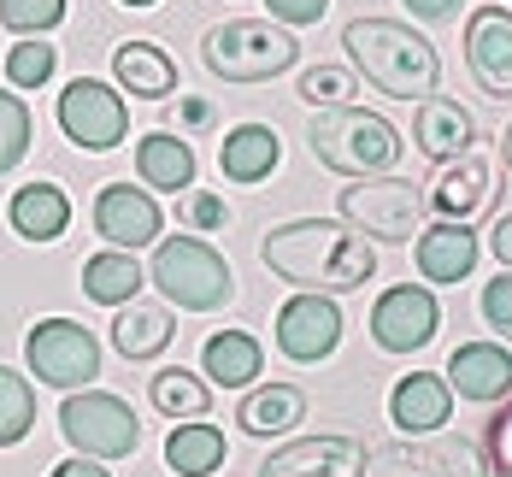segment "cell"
I'll return each mask as SVG.
<instances>
[{"mask_svg": "<svg viewBox=\"0 0 512 477\" xmlns=\"http://www.w3.org/2000/svg\"><path fill=\"white\" fill-rule=\"evenodd\" d=\"M242 430L248 436H289L295 424L307 419V389H295V383H271V389H254L248 401H242Z\"/></svg>", "mask_w": 512, "mask_h": 477, "instance_id": "cell-28", "label": "cell"}, {"mask_svg": "<svg viewBox=\"0 0 512 477\" xmlns=\"http://www.w3.org/2000/svg\"><path fill=\"white\" fill-rule=\"evenodd\" d=\"M342 42H348L354 71L371 89H383L389 101H424V95H436V83H442L436 48H430L412 24H401V18H354V24L342 30Z\"/></svg>", "mask_w": 512, "mask_h": 477, "instance_id": "cell-2", "label": "cell"}, {"mask_svg": "<svg viewBox=\"0 0 512 477\" xmlns=\"http://www.w3.org/2000/svg\"><path fill=\"white\" fill-rule=\"evenodd\" d=\"M483 324L512 342V271H501V277L483 289Z\"/></svg>", "mask_w": 512, "mask_h": 477, "instance_id": "cell-36", "label": "cell"}, {"mask_svg": "<svg viewBox=\"0 0 512 477\" xmlns=\"http://www.w3.org/2000/svg\"><path fill=\"white\" fill-rule=\"evenodd\" d=\"M53 65H59L53 42L24 36V42H12V53H6V83H12V89H42L53 77Z\"/></svg>", "mask_w": 512, "mask_h": 477, "instance_id": "cell-33", "label": "cell"}, {"mask_svg": "<svg viewBox=\"0 0 512 477\" xmlns=\"http://www.w3.org/2000/svg\"><path fill=\"white\" fill-rule=\"evenodd\" d=\"M442 371H448V389H454L460 401H477V407L512 395V354L501 342H460Z\"/></svg>", "mask_w": 512, "mask_h": 477, "instance_id": "cell-16", "label": "cell"}, {"mask_svg": "<svg viewBox=\"0 0 512 477\" xmlns=\"http://www.w3.org/2000/svg\"><path fill=\"white\" fill-rule=\"evenodd\" d=\"M336 342H342V307L330 295L301 289L295 301H283V313H277V354L283 360L318 366V360L336 354Z\"/></svg>", "mask_w": 512, "mask_h": 477, "instance_id": "cell-12", "label": "cell"}, {"mask_svg": "<svg viewBox=\"0 0 512 477\" xmlns=\"http://www.w3.org/2000/svg\"><path fill=\"white\" fill-rule=\"evenodd\" d=\"M136 177L148 189H165V195H189V183H195V148L183 136H171V130H154V136L136 142Z\"/></svg>", "mask_w": 512, "mask_h": 477, "instance_id": "cell-24", "label": "cell"}, {"mask_svg": "<svg viewBox=\"0 0 512 477\" xmlns=\"http://www.w3.org/2000/svg\"><path fill=\"white\" fill-rule=\"evenodd\" d=\"M59 430L89 460H130L136 442H142L136 407L118 401V395H106V389H71L65 407H59Z\"/></svg>", "mask_w": 512, "mask_h": 477, "instance_id": "cell-6", "label": "cell"}, {"mask_svg": "<svg viewBox=\"0 0 512 477\" xmlns=\"http://www.w3.org/2000/svg\"><path fill=\"white\" fill-rule=\"evenodd\" d=\"M295 53H301V42L271 18H230V24L206 30L201 42L206 71L224 83H271L277 71L295 65Z\"/></svg>", "mask_w": 512, "mask_h": 477, "instance_id": "cell-5", "label": "cell"}, {"mask_svg": "<svg viewBox=\"0 0 512 477\" xmlns=\"http://www.w3.org/2000/svg\"><path fill=\"white\" fill-rule=\"evenodd\" d=\"M412 148L424 159H436V165L471 154L477 148V118L460 101H448V95H424L418 118H412Z\"/></svg>", "mask_w": 512, "mask_h": 477, "instance_id": "cell-18", "label": "cell"}, {"mask_svg": "<svg viewBox=\"0 0 512 477\" xmlns=\"http://www.w3.org/2000/svg\"><path fill=\"white\" fill-rule=\"evenodd\" d=\"M412 18H424V24H442V18H454L460 12V0H401Z\"/></svg>", "mask_w": 512, "mask_h": 477, "instance_id": "cell-40", "label": "cell"}, {"mask_svg": "<svg viewBox=\"0 0 512 477\" xmlns=\"http://www.w3.org/2000/svg\"><path fill=\"white\" fill-rule=\"evenodd\" d=\"M53 477H112L106 466H95L89 454H77V460H65V466H53Z\"/></svg>", "mask_w": 512, "mask_h": 477, "instance_id": "cell-42", "label": "cell"}, {"mask_svg": "<svg viewBox=\"0 0 512 477\" xmlns=\"http://www.w3.org/2000/svg\"><path fill=\"white\" fill-rule=\"evenodd\" d=\"M501 159H507V171H512V124H507V136H501Z\"/></svg>", "mask_w": 512, "mask_h": 477, "instance_id": "cell-44", "label": "cell"}, {"mask_svg": "<svg viewBox=\"0 0 512 477\" xmlns=\"http://www.w3.org/2000/svg\"><path fill=\"white\" fill-rule=\"evenodd\" d=\"M30 106L18 101L12 89H0V177L6 171H18L24 165V154H30Z\"/></svg>", "mask_w": 512, "mask_h": 477, "instance_id": "cell-34", "label": "cell"}, {"mask_svg": "<svg viewBox=\"0 0 512 477\" xmlns=\"http://www.w3.org/2000/svg\"><path fill=\"white\" fill-rule=\"evenodd\" d=\"M277 159H283V142H277L271 124H236V130L218 142V171H224L230 183H265V177L277 171Z\"/></svg>", "mask_w": 512, "mask_h": 477, "instance_id": "cell-22", "label": "cell"}, {"mask_svg": "<svg viewBox=\"0 0 512 477\" xmlns=\"http://www.w3.org/2000/svg\"><path fill=\"white\" fill-rule=\"evenodd\" d=\"M489 165L477 154H460V159H442L436 165V177H430V207L442 212V218H454V224H471L477 212L489 207Z\"/></svg>", "mask_w": 512, "mask_h": 477, "instance_id": "cell-19", "label": "cell"}, {"mask_svg": "<svg viewBox=\"0 0 512 477\" xmlns=\"http://www.w3.org/2000/svg\"><path fill=\"white\" fill-rule=\"evenodd\" d=\"M489 248H495L501 271H512V212H501V218H495V230H489Z\"/></svg>", "mask_w": 512, "mask_h": 477, "instance_id": "cell-41", "label": "cell"}, {"mask_svg": "<svg viewBox=\"0 0 512 477\" xmlns=\"http://www.w3.org/2000/svg\"><path fill=\"white\" fill-rule=\"evenodd\" d=\"M412 254H418V277L424 283H465L477 271V236L465 224H454V218H442V224L418 230Z\"/></svg>", "mask_w": 512, "mask_h": 477, "instance_id": "cell-20", "label": "cell"}, {"mask_svg": "<svg viewBox=\"0 0 512 477\" xmlns=\"http://www.w3.org/2000/svg\"><path fill=\"white\" fill-rule=\"evenodd\" d=\"M342 224H354L365 242H412V230H424V195L401 177H359L342 189Z\"/></svg>", "mask_w": 512, "mask_h": 477, "instance_id": "cell-7", "label": "cell"}, {"mask_svg": "<svg viewBox=\"0 0 512 477\" xmlns=\"http://www.w3.org/2000/svg\"><path fill=\"white\" fill-rule=\"evenodd\" d=\"M489 454H495L501 477H512V401L495 413V424H489Z\"/></svg>", "mask_w": 512, "mask_h": 477, "instance_id": "cell-39", "label": "cell"}, {"mask_svg": "<svg viewBox=\"0 0 512 477\" xmlns=\"http://www.w3.org/2000/svg\"><path fill=\"white\" fill-rule=\"evenodd\" d=\"M159 283V295L165 301H177L183 313H218V307H230L236 301V271L230 260L201 242V236H159L154 242V271H148Z\"/></svg>", "mask_w": 512, "mask_h": 477, "instance_id": "cell-4", "label": "cell"}, {"mask_svg": "<svg viewBox=\"0 0 512 477\" xmlns=\"http://www.w3.org/2000/svg\"><path fill=\"white\" fill-rule=\"evenodd\" d=\"M148 395H154V407L165 413V419H206V413H212V389H206V377H195V371H183V366L154 371Z\"/></svg>", "mask_w": 512, "mask_h": 477, "instance_id": "cell-30", "label": "cell"}, {"mask_svg": "<svg viewBox=\"0 0 512 477\" xmlns=\"http://www.w3.org/2000/svg\"><path fill=\"white\" fill-rule=\"evenodd\" d=\"M95 230H101L112 248H154L159 230H165V218H159V201L148 189H136V183H106L101 195H95Z\"/></svg>", "mask_w": 512, "mask_h": 477, "instance_id": "cell-14", "label": "cell"}, {"mask_svg": "<svg viewBox=\"0 0 512 477\" xmlns=\"http://www.w3.org/2000/svg\"><path fill=\"white\" fill-rule=\"evenodd\" d=\"M436 330H442V307L424 283H395L371 307V342L383 354H418V348H430Z\"/></svg>", "mask_w": 512, "mask_h": 477, "instance_id": "cell-11", "label": "cell"}, {"mask_svg": "<svg viewBox=\"0 0 512 477\" xmlns=\"http://www.w3.org/2000/svg\"><path fill=\"white\" fill-rule=\"evenodd\" d=\"M36 424V389L24 371H6L0 366V448H18Z\"/></svg>", "mask_w": 512, "mask_h": 477, "instance_id": "cell-31", "label": "cell"}, {"mask_svg": "<svg viewBox=\"0 0 512 477\" xmlns=\"http://www.w3.org/2000/svg\"><path fill=\"white\" fill-rule=\"evenodd\" d=\"M165 466L177 477H212L224 466V430L206 419H189L165 436Z\"/></svg>", "mask_w": 512, "mask_h": 477, "instance_id": "cell-29", "label": "cell"}, {"mask_svg": "<svg viewBox=\"0 0 512 477\" xmlns=\"http://www.w3.org/2000/svg\"><path fill=\"white\" fill-rule=\"evenodd\" d=\"M12 230L24 236V242H59L65 230H71V195L59 189V183H24L18 195H12Z\"/></svg>", "mask_w": 512, "mask_h": 477, "instance_id": "cell-23", "label": "cell"}, {"mask_svg": "<svg viewBox=\"0 0 512 477\" xmlns=\"http://www.w3.org/2000/svg\"><path fill=\"white\" fill-rule=\"evenodd\" d=\"M365 477H489L483 454L460 436H401L365 454Z\"/></svg>", "mask_w": 512, "mask_h": 477, "instance_id": "cell-10", "label": "cell"}, {"mask_svg": "<svg viewBox=\"0 0 512 477\" xmlns=\"http://www.w3.org/2000/svg\"><path fill=\"white\" fill-rule=\"evenodd\" d=\"M307 148L336 177H383L401 159V130L389 118L365 112V106H336V112H318L312 118Z\"/></svg>", "mask_w": 512, "mask_h": 477, "instance_id": "cell-3", "label": "cell"}, {"mask_svg": "<svg viewBox=\"0 0 512 477\" xmlns=\"http://www.w3.org/2000/svg\"><path fill=\"white\" fill-rule=\"evenodd\" d=\"M301 101L312 106V112H336V106H359V77L348 71V65H312V71H301Z\"/></svg>", "mask_w": 512, "mask_h": 477, "instance_id": "cell-32", "label": "cell"}, {"mask_svg": "<svg viewBox=\"0 0 512 477\" xmlns=\"http://www.w3.org/2000/svg\"><path fill=\"white\" fill-rule=\"evenodd\" d=\"M259 260L271 265V277L295 283V289H318V295H348L377 277V248L342 218H295L277 224L259 242Z\"/></svg>", "mask_w": 512, "mask_h": 477, "instance_id": "cell-1", "label": "cell"}, {"mask_svg": "<svg viewBox=\"0 0 512 477\" xmlns=\"http://www.w3.org/2000/svg\"><path fill=\"white\" fill-rule=\"evenodd\" d=\"M124 6H136V12H142V6H159V0H124Z\"/></svg>", "mask_w": 512, "mask_h": 477, "instance_id": "cell-45", "label": "cell"}, {"mask_svg": "<svg viewBox=\"0 0 512 477\" xmlns=\"http://www.w3.org/2000/svg\"><path fill=\"white\" fill-rule=\"evenodd\" d=\"M177 112H183V124H189V130H206V124H212V106H206V101H177Z\"/></svg>", "mask_w": 512, "mask_h": 477, "instance_id": "cell-43", "label": "cell"}, {"mask_svg": "<svg viewBox=\"0 0 512 477\" xmlns=\"http://www.w3.org/2000/svg\"><path fill=\"white\" fill-rule=\"evenodd\" d=\"M142 283H148V271L136 265L130 248H106V254H95V260H83V295L101 301V307H124V301H136Z\"/></svg>", "mask_w": 512, "mask_h": 477, "instance_id": "cell-27", "label": "cell"}, {"mask_svg": "<svg viewBox=\"0 0 512 477\" xmlns=\"http://www.w3.org/2000/svg\"><path fill=\"white\" fill-rule=\"evenodd\" d=\"M0 24L18 36H48L65 24V0H0Z\"/></svg>", "mask_w": 512, "mask_h": 477, "instance_id": "cell-35", "label": "cell"}, {"mask_svg": "<svg viewBox=\"0 0 512 477\" xmlns=\"http://www.w3.org/2000/svg\"><path fill=\"white\" fill-rule=\"evenodd\" d=\"M59 130H65L71 148L106 154V148H118V142L130 136V106H124V95H118L112 83L77 77V83L59 89Z\"/></svg>", "mask_w": 512, "mask_h": 477, "instance_id": "cell-9", "label": "cell"}, {"mask_svg": "<svg viewBox=\"0 0 512 477\" xmlns=\"http://www.w3.org/2000/svg\"><path fill=\"white\" fill-rule=\"evenodd\" d=\"M259 477H365V448L354 436H301L277 448Z\"/></svg>", "mask_w": 512, "mask_h": 477, "instance_id": "cell-15", "label": "cell"}, {"mask_svg": "<svg viewBox=\"0 0 512 477\" xmlns=\"http://www.w3.org/2000/svg\"><path fill=\"white\" fill-rule=\"evenodd\" d=\"M24 360L36 371V383L48 389H89L101 377V342L89 336V324L77 318H42L30 336H24Z\"/></svg>", "mask_w": 512, "mask_h": 477, "instance_id": "cell-8", "label": "cell"}, {"mask_svg": "<svg viewBox=\"0 0 512 477\" xmlns=\"http://www.w3.org/2000/svg\"><path fill=\"white\" fill-rule=\"evenodd\" d=\"M265 6H271V18L283 30H307V24H318L330 12V0H265Z\"/></svg>", "mask_w": 512, "mask_h": 477, "instance_id": "cell-37", "label": "cell"}, {"mask_svg": "<svg viewBox=\"0 0 512 477\" xmlns=\"http://www.w3.org/2000/svg\"><path fill=\"white\" fill-rule=\"evenodd\" d=\"M112 77L136 101H165L171 89H183L177 83V59L159 48V42H124V48L112 53Z\"/></svg>", "mask_w": 512, "mask_h": 477, "instance_id": "cell-21", "label": "cell"}, {"mask_svg": "<svg viewBox=\"0 0 512 477\" xmlns=\"http://www.w3.org/2000/svg\"><path fill=\"white\" fill-rule=\"evenodd\" d=\"M389 419L401 436H430V430H442V424L454 419V389H448V377H436V371H407L395 389H389Z\"/></svg>", "mask_w": 512, "mask_h": 477, "instance_id": "cell-17", "label": "cell"}, {"mask_svg": "<svg viewBox=\"0 0 512 477\" xmlns=\"http://www.w3.org/2000/svg\"><path fill=\"white\" fill-rule=\"evenodd\" d=\"M171 336H177L171 313L165 307H148V301H124L118 318H112V348L124 360H159L171 348Z\"/></svg>", "mask_w": 512, "mask_h": 477, "instance_id": "cell-26", "label": "cell"}, {"mask_svg": "<svg viewBox=\"0 0 512 477\" xmlns=\"http://www.w3.org/2000/svg\"><path fill=\"white\" fill-rule=\"evenodd\" d=\"M465 65L489 101H512V12L477 6L465 18Z\"/></svg>", "mask_w": 512, "mask_h": 477, "instance_id": "cell-13", "label": "cell"}, {"mask_svg": "<svg viewBox=\"0 0 512 477\" xmlns=\"http://www.w3.org/2000/svg\"><path fill=\"white\" fill-rule=\"evenodd\" d=\"M183 218L195 224V230H224L230 224V212L218 195H206V189H189V201H183Z\"/></svg>", "mask_w": 512, "mask_h": 477, "instance_id": "cell-38", "label": "cell"}, {"mask_svg": "<svg viewBox=\"0 0 512 477\" xmlns=\"http://www.w3.org/2000/svg\"><path fill=\"white\" fill-rule=\"evenodd\" d=\"M201 371L218 389H254V377L265 371V348L248 330H218V336H206V348H201Z\"/></svg>", "mask_w": 512, "mask_h": 477, "instance_id": "cell-25", "label": "cell"}]
</instances>
